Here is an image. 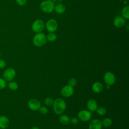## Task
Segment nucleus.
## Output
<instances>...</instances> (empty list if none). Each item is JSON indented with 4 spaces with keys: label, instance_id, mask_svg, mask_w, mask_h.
I'll list each match as a JSON object with an SVG mask.
<instances>
[{
    "label": "nucleus",
    "instance_id": "nucleus-12",
    "mask_svg": "<svg viewBox=\"0 0 129 129\" xmlns=\"http://www.w3.org/2000/svg\"><path fill=\"white\" fill-rule=\"evenodd\" d=\"M102 126V125L101 120L97 119H94L90 122L89 129H101Z\"/></svg>",
    "mask_w": 129,
    "mask_h": 129
},
{
    "label": "nucleus",
    "instance_id": "nucleus-22",
    "mask_svg": "<svg viewBox=\"0 0 129 129\" xmlns=\"http://www.w3.org/2000/svg\"><path fill=\"white\" fill-rule=\"evenodd\" d=\"M96 111L99 115H104L106 113V109L103 107H100L97 108Z\"/></svg>",
    "mask_w": 129,
    "mask_h": 129
},
{
    "label": "nucleus",
    "instance_id": "nucleus-21",
    "mask_svg": "<svg viewBox=\"0 0 129 129\" xmlns=\"http://www.w3.org/2000/svg\"><path fill=\"white\" fill-rule=\"evenodd\" d=\"M9 88L13 91L16 90L18 88V84L14 81H10L8 84Z\"/></svg>",
    "mask_w": 129,
    "mask_h": 129
},
{
    "label": "nucleus",
    "instance_id": "nucleus-31",
    "mask_svg": "<svg viewBox=\"0 0 129 129\" xmlns=\"http://www.w3.org/2000/svg\"><path fill=\"white\" fill-rule=\"evenodd\" d=\"M31 129H39V128L37 126H34L32 128H31Z\"/></svg>",
    "mask_w": 129,
    "mask_h": 129
},
{
    "label": "nucleus",
    "instance_id": "nucleus-30",
    "mask_svg": "<svg viewBox=\"0 0 129 129\" xmlns=\"http://www.w3.org/2000/svg\"><path fill=\"white\" fill-rule=\"evenodd\" d=\"M62 0H52V2L54 4H56L61 3L62 2Z\"/></svg>",
    "mask_w": 129,
    "mask_h": 129
},
{
    "label": "nucleus",
    "instance_id": "nucleus-26",
    "mask_svg": "<svg viewBox=\"0 0 129 129\" xmlns=\"http://www.w3.org/2000/svg\"><path fill=\"white\" fill-rule=\"evenodd\" d=\"M77 84V81L74 78H71L69 81V85L71 86V87L75 86Z\"/></svg>",
    "mask_w": 129,
    "mask_h": 129
},
{
    "label": "nucleus",
    "instance_id": "nucleus-8",
    "mask_svg": "<svg viewBox=\"0 0 129 129\" xmlns=\"http://www.w3.org/2000/svg\"><path fill=\"white\" fill-rule=\"evenodd\" d=\"M91 112L86 110H81L78 113L79 118L83 121H87L91 119Z\"/></svg>",
    "mask_w": 129,
    "mask_h": 129
},
{
    "label": "nucleus",
    "instance_id": "nucleus-25",
    "mask_svg": "<svg viewBox=\"0 0 129 129\" xmlns=\"http://www.w3.org/2000/svg\"><path fill=\"white\" fill-rule=\"evenodd\" d=\"M39 112L42 114H45L47 113L48 112V110H47V108L45 107V106H41L39 108Z\"/></svg>",
    "mask_w": 129,
    "mask_h": 129
},
{
    "label": "nucleus",
    "instance_id": "nucleus-24",
    "mask_svg": "<svg viewBox=\"0 0 129 129\" xmlns=\"http://www.w3.org/2000/svg\"><path fill=\"white\" fill-rule=\"evenodd\" d=\"M6 81L3 78H0V89L5 88L6 86Z\"/></svg>",
    "mask_w": 129,
    "mask_h": 129
},
{
    "label": "nucleus",
    "instance_id": "nucleus-3",
    "mask_svg": "<svg viewBox=\"0 0 129 129\" xmlns=\"http://www.w3.org/2000/svg\"><path fill=\"white\" fill-rule=\"evenodd\" d=\"M55 4L51 0L43 1L40 5L41 10L44 13H50L54 9Z\"/></svg>",
    "mask_w": 129,
    "mask_h": 129
},
{
    "label": "nucleus",
    "instance_id": "nucleus-15",
    "mask_svg": "<svg viewBox=\"0 0 129 129\" xmlns=\"http://www.w3.org/2000/svg\"><path fill=\"white\" fill-rule=\"evenodd\" d=\"M93 91L95 93H100L101 92L103 89V85L98 82L94 83L92 87Z\"/></svg>",
    "mask_w": 129,
    "mask_h": 129
},
{
    "label": "nucleus",
    "instance_id": "nucleus-13",
    "mask_svg": "<svg viewBox=\"0 0 129 129\" xmlns=\"http://www.w3.org/2000/svg\"><path fill=\"white\" fill-rule=\"evenodd\" d=\"M10 121L9 118L5 116H0V128L2 129H6L9 125Z\"/></svg>",
    "mask_w": 129,
    "mask_h": 129
},
{
    "label": "nucleus",
    "instance_id": "nucleus-17",
    "mask_svg": "<svg viewBox=\"0 0 129 129\" xmlns=\"http://www.w3.org/2000/svg\"><path fill=\"white\" fill-rule=\"evenodd\" d=\"M122 17L125 19H129V6H126L123 7L121 10Z\"/></svg>",
    "mask_w": 129,
    "mask_h": 129
},
{
    "label": "nucleus",
    "instance_id": "nucleus-28",
    "mask_svg": "<svg viewBox=\"0 0 129 129\" xmlns=\"http://www.w3.org/2000/svg\"><path fill=\"white\" fill-rule=\"evenodd\" d=\"M70 121L73 124H76L78 123L79 119L77 117H73L70 119Z\"/></svg>",
    "mask_w": 129,
    "mask_h": 129
},
{
    "label": "nucleus",
    "instance_id": "nucleus-9",
    "mask_svg": "<svg viewBox=\"0 0 129 129\" xmlns=\"http://www.w3.org/2000/svg\"><path fill=\"white\" fill-rule=\"evenodd\" d=\"M74 92V90L73 87L70 85H66L63 87L61 91V93L64 97H69L73 95Z\"/></svg>",
    "mask_w": 129,
    "mask_h": 129
},
{
    "label": "nucleus",
    "instance_id": "nucleus-16",
    "mask_svg": "<svg viewBox=\"0 0 129 129\" xmlns=\"http://www.w3.org/2000/svg\"><path fill=\"white\" fill-rule=\"evenodd\" d=\"M66 7L64 5L61 3L57 4L56 5H55L54 9L55 12L59 14H63L66 11Z\"/></svg>",
    "mask_w": 129,
    "mask_h": 129
},
{
    "label": "nucleus",
    "instance_id": "nucleus-2",
    "mask_svg": "<svg viewBox=\"0 0 129 129\" xmlns=\"http://www.w3.org/2000/svg\"><path fill=\"white\" fill-rule=\"evenodd\" d=\"M47 42L46 35L41 32L37 33L34 37L33 42L35 46L37 47H41L43 46Z\"/></svg>",
    "mask_w": 129,
    "mask_h": 129
},
{
    "label": "nucleus",
    "instance_id": "nucleus-18",
    "mask_svg": "<svg viewBox=\"0 0 129 129\" xmlns=\"http://www.w3.org/2000/svg\"><path fill=\"white\" fill-rule=\"evenodd\" d=\"M59 121L63 124H68L70 121V118L66 115H61L59 118Z\"/></svg>",
    "mask_w": 129,
    "mask_h": 129
},
{
    "label": "nucleus",
    "instance_id": "nucleus-27",
    "mask_svg": "<svg viewBox=\"0 0 129 129\" xmlns=\"http://www.w3.org/2000/svg\"><path fill=\"white\" fill-rule=\"evenodd\" d=\"M27 1V0H16V2L18 5L20 6H23L26 4Z\"/></svg>",
    "mask_w": 129,
    "mask_h": 129
},
{
    "label": "nucleus",
    "instance_id": "nucleus-10",
    "mask_svg": "<svg viewBox=\"0 0 129 129\" xmlns=\"http://www.w3.org/2000/svg\"><path fill=\"white\" fill-rule=\"evenodd\" d=\"M28 105L31 110L33 111H36L39 110L40 107V103L36 99H32L28 101Z\"/></svg>",
    "mask_w": 129,
    "mask_h": 129
},
{
    "label": "nucleus",
    "instance_id": "nucleus-6",
    "mask_svg": "<svg viewBox=\"0 0 129 129\" xmlns=\"http://www.w3.org/2000/svg\"><path fill=\"white\" fill-rule=\"evenodd\" d=\"M16 76L15 70L13 68L6 69L3 73L4 79L7 81H12Z\"/></svg>",
    "mask_w": 129,
    "mask_h": 129
},
{
    "label": "nucleus",
    "instance_id": "nucleus-7",
    "mask_svg": "<svg viewBox=\"0 0 129 129\" xmlns=\"http://www.w3.org/2000/svg\"><path fill=\"white\" fill-rule=\"evenodd\" d=\"M104 80L107 85L110 86L115 82V77L112 73L107 72L104 76Z\"/></svg>",
    "mask_w": 129,
    "mask_h": 129
},
{
    "label": "nucleus",
    "instance_id": "nucleus-4",
    "mask_svg": "<svg viewBox=\"0 0 129 129\" xmlns=\"http://www.w3.org/2000/svg\"><path fill=\"white\" fill-rule=\"evenodd\" d=\"M45 23L41 19L36 20L32 25V30L36 33L41 32L44 29Z\"/></svg>",
    "mask_w": 129,
    "mask_h": 129
},
{
    "label": "nucleus",
    "instance_id": "nucleus-11",
    "mask_svg": "<svg viewBox=\"0 0 129 129\" xmlns=\"http://www.w3.org/2000/svg\"><path fill=\"white\" fill-rule=\"evenodd\" d=\"M114 26L118 28H122L123 27L125 24V19L122 16H118L116 17L113 20Z\"/></svg>",
    "mask_w": 129,
    "mask_h": 129
},
{
    "label": "nucleus",
    "instance_id": "nucleus-1",
    "mask_svg": "<svg viewBox=\"0 0 129 129\" xmlns=\"http://www.w3.org/2000/svg\"><path fill=\"white\" fill-rule=\"evenodd\" d=\"M53 110L57 114H60L63 112L66 108L65 101L61 98H57L53 101Z\"/></svg>",
    "mask_w": 129,
    "mask_h": 129
},
{
    "label": "nucleus",
    "instance_id": "nucleus-20",
    "mask_svg": "<svg viewBox=\"0 0 129 129\" xmlns=\"http://www.w3.org/2000/svg\"><path fill=\"white\" fill-rule=\"evenodd\" d=\"M101 122L102 125L105 127H109L112 125V120L109 118H105Z\"/></svg>",
    "mask_w": 129,
    "mask_h": 129
},
{
    "label": "nucleus",
    "instance_id": "nucleus-33",
    "mask_svg": "<svg viewBox=\"0 0 129 129\" xmlns=\"http://www.w3.org/2000/svg\"><path fill=\"white\" fill-rule=\"evenodd\" d=\"M0 57H1V51H0Z\"/></svg>",
    "mask_w": 129,
    "mask_h": 129
},
{
    "label": "nucleus",
    "instance_id": "nucleus-5",
    "mask_svg": "<svg viewBox=\"0 0 129 129\" xmlns=\"http://www.w3.org/2000/svg\"><path fill=\"white\" fill-rule=\"evenodd\" d=\"M45 26L49 32H54L58 28V23L55 19H50L47 21Z\"/></svg>",
    "mask_w": 129,
    "mask_h": 129
},
{
    "label": "nucleus",
    "instance_id": "nucleus-32",
    "mask_svg": "<svg viewBox=\"0 0 129 129\" xmlns=\"http://www.w3.org/2000/svg\"><path fill=\"white\" fill-rule=\"evenodd\" d=\"M106 88H107V89H110V86L107 85V86H106Z\"/></svg>",
    "mask_w": 129,
    "mask_h": 129
},
{
    "label": "nucleus",
    "instance_id": "nucleus-19",
    "mask_svg": "<svg viewBox=\"0 0 129 129\" xmlns=\"http://www.w3.org/2000/svg\"><path fill=\"white\" fill-rule=\"evenodd\" d=\"M46 36L47 40L50 42H54L57 39V36L54 32H49Z\"/></svg>",
    "mask_w": 129,
    "mask_h": 129
},
{
    "label": "nucleus",
    "instance_id": "nucleus-29",
    "mask_svg": "<svg viewBox=\"0 0 129 129\" xmlns=\"http://www.w3.org/2000/svg\"><path fill=\"white\" fill-rule=\"evenodd\" d=\"M6 66V62L4 59H0V69H4Z\"/></svg>",
    "mask_w": 129,
    "mask_h": 129
},
{
    "label": "nucleus",
    "instance_id": "nucleus-23",
    "mask_svg": "<svg viewBox=\"0 0 129 129\" xmlns=\"http://www.w3.org/2000/svg\"><path fill=\"white\" fill-rule=\"evenodd\" d=\"M53 103V100L50 97L46 98L44 100V103L47 106H51Z\"/></svg>",
    "mask_w": 129,
    "mask_h": 129
},
{
    "label": "nucleus",
    "instance_id": "nucleus-14",
    "mask_svg": "<svg viewBox=\"0 0 129 129\" xmlns=\"http://www.w3.org/2000/svg\"><path fill=\"white\" fill-rule=\"evenodd\" d=\"M87 105L89 110L92 112L96 111L97 108V102L93 99L89 100L87 103Z\"/></svg>",
    "mask_w": 129,
    "mask_h": 129
}]
</instances>
